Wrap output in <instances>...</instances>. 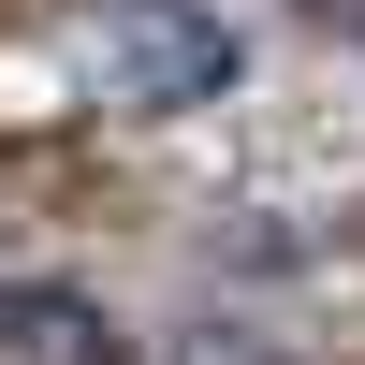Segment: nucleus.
I'll return each mask as SVG.
<instances>
[{
	"label": "nucleus",
	"instance_id": "nucleus-1",
	"mask_svg": "<svg viewBox=\"0 0 365 365\" xmlns=\"http://www.w3.org/2000/svg\"><path fill=\"white\" fill-rule=\"evenodd\" d=\"M73 73L103 88V103L132 117H175V103H220L234 88V29L205 15V0H73Z\"/></svg>",
	"mask_w": 365,
	"mask_h": 365
},
{
	"label": "nucleus",
	"instance_id": "nucleus-2",
	"mask_svg": "<svg viewBox=\"0 0 365 365\" xmlns=\"http://www.w3.org/2000/svg\"><path fill=\"white\" fill-rule=\"evenodd\" d=\"M0 365H132V336H117L88 292L29 278V292H0Z\"/></svg>",
	"mask_w": 365,
	"mask_h": 365
}]
</instances>
